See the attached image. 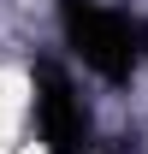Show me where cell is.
Instances as JSON below:
<instances>
[{"instance_id":"cell-1","label":"cell","mask_w":148,"mask_h":154,"mask_svg":"<svg viewBox=\"0 0 148 154\" xmlns=\"http://www.w3.org/2000/svg\"><path fill=\"white\" fill-rule=\"evenodd\" d=\"M59 24H65V42L77 48V59L107 83H125L136 71V59L148 54L142 24L101 6V0H59Z\"/></svg>"},{"instance_id":"cell-2","label":"cell","mask_w":148,"mask_h":154,"mask_svg":"<svg viewBox=\"0 0 148 154\" xmlns=\"http://www.w3.org/2000/svg\"><path fill=\"white\" fill-rule=\"evenodd\" d=\"M30 89H36V131L48 142V154H89L95 125H89L83 95L71 89V77L59 71L54 59H42L36 71H30Z\"/></svg>"}]
</instances>
